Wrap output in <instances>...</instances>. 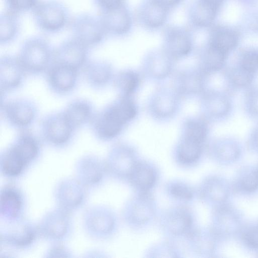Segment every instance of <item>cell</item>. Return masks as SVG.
Segmentation results:
<instances>
[{
    "mask_svg": "<svg viewBox=\"0 0 258 258\" xmlns=\"http://www.w3.org/2000/svg\"><path fill=\"white\" fill-rule=\"evenodd\" d=\"M41 153L39 139L29 132H22L1 152V169L9 177L19 178L38 161Z\"/></svg>",
    "mask_w": 258,
    "mask_h": 258,
    "instance_id": "1",
    "label": "cell"
},
{
    "mask_svg": "<svg viewBox=\"0 0 258 258\" xmlns=\"http://www.w3.org/2000/svg\"><path fill=\"white\" fill-rule=\"evenodd\" d=\"M54 50L44 37L33 36L24 41L17 57L26 73L36 75L47 70Z\"/></svg>",
    "mask_w": 258,
    "mask_h": 258,
    "instance_id": "2",
    "label": "cell"
},
{
    "mask_svg": "<svg viewBox=\"0 0 258 258\" xmlns=\"http://www.w3.org/2000/svg\"><path fill=\"white\" fill-rule=\"evenodd\" d=\"M40 237L37 223L25 218L14 222L2 223L0 241L1 246L5 248L27 250L32 247Z\"/></svg>",
    "mask_w": 258,
    "mask_h": 258,
    "instance_id": "3",
    "label": "cell"
},
{
    "mask_svg": "<svg viewBox=\"0 0 258 258\" xmlns=\"http://www.w3.org/2000/svg\"><path fill=\"white\" fill-rule=\"evenodd\" d=\"M37 226L40 237L51 243L67 241L75 227L72 213L57 207L46 212Z\"/></svg>",
    "mask_w": 258,
    "mask_h": 258,
    "instance_id": "4",
    "label": "cell"
},
{
    "mask_svg": "<svg viewBox=\"0 0 258 258\" xmlns=\"http://www.w3.org/2000/svg\"><path fill=\"white\" fill-rule=\"evenodd\" d=\"M32 13L37 27L46 33L59 32L71 21L68 7L58 0L41 1Z\"/></svg>",
    "mask_w": 258,
    "mask_h": 258,
    "instance_id": "5",
    "label": "cell"
},
{
    "mask_svg": "<svg viewBox=\"0 0 258 258\" xmlns=\"http://www.w3.org/2000/svg\"><path fill=\"white\" fill-rule=\"evenodd\" d=\"M89 191L75 176L62 178L56 183L53 191L56 207L73 214L86 205Z\"/></svg>",
    "mask_w": 258,
    "mask_h": 258,
    "instance_id": "6",
    "label": "cell"
},
{
    "mask_svg": "<svg viewBox=\"0 0 258 258\" xmlns=\"http://www.w3.org/2000/svg\"><path fill=\"white\" fill-rule=\"evenodd\" d=\"M85 233L94 240H101L111 234L115 225L113 213L100 205L89 206L84 211L82 218Z\"/></svg>",
    "mask_w": 258,
    "mask_h": 258,
    "instance_id": "7",
    "label": "cell"
},
{
    "mask_svg": "<svg viewBox=\"0 0 258 258\" xmlns=\"http://www.w3.org/2000/svg\"><path fill=\"white\" fill-rule=\"evenodd\" d=\"M40 130L45 143L53 148H62L70 143L76 129L62 111L46 115L41 121Z\"/></svg>",
    "mask_w": 258,
    "mask_h": 258,
    "instance_id": "8",
    "label": "cell"
},
{
    "mask_svg": "<svg viewBox=\"0 0 258 258\" xmlns=\"http://www.w3.org/2000/svg\"><path fill=\"white\" fill-rule=\"evenodd\" d=\"M70 26L73 37L89 48L100 44L108 36L100 16L90 13L78 14Z\"/></svg>",
    "mask_w": 258,
    "mask_h": 258,
    "instance_id": "9",
    "label": "cell"
},
{
    "mask_svg": "<svg viewBox=\"0 0 258 258\" xmlns=\"http://www.w3.org/2000/svg\"><path fill=\"white\" fill-rule=\"evenodd\" d=\"M164 51L174 58L189 54L194 45V31L187 25L168 24L162 30Z\"/></svg>",
    "mask_w": 258,
    "mask_h": 258,
    "instance_id": "10",
    "label": "cell"
},
{
    "mask_svg": "<svg viewBox=\"0 0 258 258\" xmlns=\"http://www.w3.org/2000/svg\"><path fill=\"white\" fill-rule=\"evenodd\" d=\"M134 12L136 23L152 33L162 30L168 25L172 12L155 0H142Z\"/></svg>",
    "mask_w": 258,
    "mask_h": 258,
    "instance_id": "11",
    "label": "cell"
},
{
    "mask_svg": "<svg viewBox=\"0 0 258 258\" xmlns=\"http://www.w3.org/2000/svg\"><path fill=\"white\" fill-rule=\"evenodd\" d=\"M27 206L24 191L13 183L5 184L0 191L1 223L14 222L25 218Z\"/></svg>",
    "mask_w": 258,
    "mask_h": 258,
    "instance_id": "12",
    "label": "cell"
},
{
    "mask_svg": "<svg viewBox=\"0 0 258 258\" xmlns=\"http://www.w3.org/2000/svg\"><path fill=\"white\" fill-rule=\"evenodd\" d=\"M107 172L105 161L94 154L81 156L74 166L75 177L89 190L99 187Z\"/></svg>",
    "mask_w": 258,
    "mask_h": 258,
    "instance_id": "13",
    "label": "cell"
},
{
    "mask_svg": "<svg viewBox=\"0 0 258 258\" xmlns=\"http://www.w3.org/2000/svg\"><path fill=\"white\" fill-rule=\"evenodd\" d=\"M108 35L123 37L131 34L136 23L134 12L127 4L101 12L99 15Z\"/></svg>",
    "mask_w": 258,
    "mask_h": 258,
    "instance_id": "14",
    "label": "cell"
},
{
    "mask_svg": "<svg viewBox=\"0 0 258 258\" xmlns=\"http://www.w3.org/2000/svg\"><path fill=\"white\" fill-rule=\"evenodd\" d=\"M79 70L64 63L52 61L46 70L49 89L58 95L72 91L78 82Z\"/></svg>",
    "mask_w": 258,
    "mask_h": 258,
    "instance_id": "15",
    "label": "cell"
},
{
    "mask_svg": "<svg viewBox=\"0 0 258 258\" xmlns=\"http://www.w3.org/2000/svg\"><path fill=\"white\" fill-rule=\"evenodd\" d=\"M1 110L6 121L13 127L19 129L29 126L37 114V108L34 103L24 98L5 102Z\"/></svg>",
    "mask_w": 258,
    "mask_h": 258,
    "instance_id": "16",
    "label": "cell"
},
{
    "mask_svg": "<svg viewBox=\"0 0 258 258\" xmlns=\"http://www.w3.org/2000/svg\"><path fill=\"white\" fill-rule=\"evenodd\" d=\"M90 123L94 135L100 140H106L116 137L126 122L114 104L94 113Z\"/></svg>",
    "mask_w": 258,
    "mask_h": 258,
    "instance_id": "17",
    "label": "cell"
},
{
    "mask_svg": "<svg viewBox=\"0 0 258 258\" xmlns=\"http://www.w3.org/2000/svg\"><path fill=\"white\" fill-rule=\"evenodd\" d=\"M204 99L205 110L212 119L225 121L232 116L235 109L233 94L224 88L210 90Z\"/></svg>",
    "mask_w": 258,
    "mask_h": 258,
    "instance_id": "18",
    "label": "cell"
},
{
    "mask_svg": "<svg viewBox=\"0 0 258 258\" xmlns=\"http://www.w3.org/2000/svg\"><path fill=\"white\" fill-rule=\"evenodd\" d=\"M88 49L72 37L64 40L54 50L52 61L69 64L80 70L87 62Z\"/></svg>",
    "mask_w": 258,
    "mask_h": 258,
    "instance_id": "19",
    "label": "cell"
},
{
    "mask_svg": "<svg viewBox=\"0 0 258 258\" xmlns=\"http://www.w3.org/2000/svg\"><path fill=\"white\" fill-rule=\"evenodd\" d=\"M25 72L17 56L4 55L1 58L0 85L2 93L19 87L24 79Z\"/></svg>",
    "mask_w": 258,
    "mask_h": 258,
    "instance_id": "20",
    "label": "cell"
},
{
    "mask_svg": "<svg viewBox=\"0 0 258 258\" xmlns=\"http://www.w3.org/2000/svg\"><path fill=\"white\" fill-rule=\"evenodd\" d=\"M239 43V36L235 30L216 26L210 29L207 44L229 57Z\"/></svg>",
    "mask_w": 258,
    "mask_h": 258,
    "instance_id": "21",
    "label": "cell"
},
{
    "mask_svg": "<svg viewBox=\"0 0 258 258\" xmlns=\"http://www.w3.org/2000/svg\"><path fill=\"white\" fill-rule=\"evenodd\" d=\"M222 73L224 88L233 95L244 92L254 85L257 79L243 71L234 62L228 64Z\"/></svg>",
    "mask_w": 258,
    "mask_h": 258,
    "instance_id": "22",
    "label": "cell"
},
{
    "mask_svg": "<svg viewBox=\"0 0 258 258\" xmlns=\"http://www.w3.org/2000/svg\"><path fill=\"white\" fill-rule=\"evenodd\" d=\"M63 111L75 129L90 122L94 114L91 103L84 99L72 101Z\"/></svg>",
    "mask_w": 258,
    "mask_h": 258,
    "instance_id": "23",
    "label": "cell"
},
{
    "mask_svg": "<svg viewBox=\"0 0 258 258\" xmlns=\"http://www.w3.org/2000/svg\"><path fill=\"white\" fill-rule=\"evenodd\" d=\"M19 15L7 10L0 15V44L6 45L15 41L21 30Z\"/></svg>",
    "mask_w": 258,
    "mask_h": 258,
    "instance_id": "24",
    "label": "cell"
},
{
    "mask_svg": "<svg viewBox=\"0 0 258 258\" xmlns=\"http://www.w3.org/2000/svg\"><path fill=\"white\" fill-rule=\"evenodd\" d=\"M127 176L136 187L144 191L150 189L156 180L155 173L153 169L142 162H135Z\"/></svg>",
    "mask_w": 258,
    "mask_h": 258,
    "instance_id": "25",
    "label": "cell"
},
{
    "mask_svg": "<svg viewBox=\"0 0 258 258\" xmlns=\"http://www.w3.org/2000/svg\"><path fill=\"white\" fill-rule=\"evenodd\" d=\"M228 58L206 44L201 55L203 71L207 74L222 73L228 64Z\"/></svg>",
    "mask_w": 258,
    "mask_h": 258,
    "instance_id": "26",
    "label": "cell"
},
{
    "mask_svg": "<svg viewBox=\"0 0 258 258\" xmlns=\"http://www.w3.org/2000/svg\"><path fill=\"white\" fill-rule=\"evenodd\" d=\"M84 67L85 78L93 88L101 87L109 79L110 69L104 62L97 60L87 62Z\"/></svg>",
    "mask_w": 258,
    "mask_h": 258,
    "instance_id": "27",
    "label": "cell"
},
{
    "mask_svg": "<svg viewBox=\"0 0 258 258\" xmlns=\"http://www.w3.org/2000/svg\"><path fill=\"white\" fill-rule=\"evenodd\" d=\"M233 62L244 72L257 78L258 48L250 47L241 50Z\"/></svg>",
    "mask_w": 258,
    "mask_h": 258,
    "instance_id": "28",
    "label": "cell"
},
{
    "mask_svg": "<svg viewBox=\"0 0 258 258\" xmlns=\"http://www.w3.org/2000/svg\"><path fill=\"white\" fill-rule=\"evenodd\" d=\"M191 224V216L184 209H175L167 215L166 220L167 228L174 234L179 235L184 233L188 230Z\"/></svg>",
    "mask_w": 258,
    "mask_h": 258,
    "instance_id": "29",
    "label": "cell"
},
{
    "mask_svg": "<svg viewBox=\"0 0 258 258\" xmlns=\"http://www.w3.org/2000/svg\"><path fill=\"white\" fill-rule=\"evenodd\" d=\"M239 141L234 137L224 136L218 139L214 144L216 153L223 158H235L241 152Z\"/></svg>",
    "mask_w": 258,
    "mask_h": 258,
    "instance_id": "30",
    "label": "cell"
},
{
    "mask_svg": "<svg viewBox=\"0 0 258 258\" xmlns=\"http://www.w3.org/2000/svg\"><path fill=\"white\" fill-rule=\"evenodd\" d=\"M202 146L203 144L184 138L178 148L179 160L184 164L196 162L201 156Z\"/></svg>",
    "mask_w": 258,
    "mask_h": 258,
    "instance_id": "31",
    "label": "cell"
},
{
    "mask_svg": "<svg viewBox=\"0 0 258 258\" xmlns=\"http://www.w3.org/2000/svg\"><path fill=\"white\" fill-rule=\"evenodd\" d=\"M242 99V109L249 119L258 122V85L245 91Z\"/></svg>",
    "mask_w": 258,
    "mask_h": 258,
    "instance_id": "32",
    "label": "cell"
},
{
    "mask_svg": "<svg viewBox=\"0 0 258 258\" xmlns=\"http://www.w3.org/2000/svg\"><path fill=\"white\" fill-rule=\"evenodd\" d=\"M152 211L149 198L145 196L141 197L132 208V220L137 223H144L150 218Z\"/></svg>",
    "mask_w": 258,
    "mask_h": 258,
    "instance_id": "33",
    "label": "cell"
},
{
    "mask_svg": "<svg viewBox=\"0 0 258 258\" xmlns=\"http://www.w3.org/2000/svg\"><path fill=\"white\" fill-rule=\"evenodd\" d=\"M208 132V125L205 121H191L187 123L185 127L184 138L203 144Z\"/></svg>",
    "mask_w": 258,
    "mask_h": 258,
    "instance_id": "34",
    "label": "cell"
},
{
    "mask_svg": "<svg viewBox=\"0 0 258 258\" xmlns=\"http://www.w3.org/2000/svg\"><path fill=\"white\" fill-rule=\"evenodd\" d=\"M224 0H191L192 7L199 12L206 16L216 18Z\"/></svg>",
    "mask_w": 258,
    "mask_h": 258,
    "instance_id": "35",
    "label": "cell"
},
{
    "mask_svg": "<svg viewBox=\"0 0 258 258\" xmlns=\"http://www.w3.org/2000/svg\"><path fill=\"white\" fill-rule=\"evenodd\" d=\"M41 0H4L7 10L20 15L33 12Z\"/></svg>",
    "mask_w": 258,
    "mask_h": 258,
    "instance_id": "36",
    "label": "cell"
},
{
    "mask_svg": "<svg viewBox=\"0 0 258 258\" xmlns=\"http://www.w3.org/2000/svg\"><path fill=\"white\" fill-rule=\"evenodd\" d=\"M45 257H73V251L66 246L64 243H52L46 250Z\"/></svg>",
    "mask_w": 258,
    "mask_h": 258,
    "instance_id": "37",
    "label": "cell"
},
{
    "mask_svg": "<svg viewBox=\"0 0 258 258\" xmlns=\"http://www.w3.org/2000/svg\"><path fill=\"white\" fill-rule=\"evenodd\" d=\"M138 83V78L133 73H126L120 78V84L124 91L129 94L136 88Z\"/></svg>",
    "mask_w": 258,
    "mask_h": 258,
    "instance_id": "38",
    "label": "cell"
},
{
    "mask_svg": "<svg viewBox=\"0 0 258 258\" xmlns=\"http://www.w3.org/2000/svg\"><path fill=\"white\" fill-rule=\"evenodd\" d=\"M171 193L175 197L182 200H188L192 198L193 192L191 189L186 185L182 183H175L171 187Z\"/></svg>",
    "mask_w": 258,
    "mask_h": 258,
    "instance_id": "39",
    "label": "cell"
},
{
    "mask_svg": "<svg viewBox=\"0 0 258 258\" xmlns=\"http://www.w3.org/2000/svg\"><path fill=\"white\" fill-rule=\"evenodd\" d=\"M94 4L100 13L109 11L126 3V0H93Z\"/></svg>",
    "mask_w": 258,
    "mask_h": 258,
    "instance_id": "40",
    "label": "cell"
},
{
    "mask_svg": "<svg viewBox=\"0 0 258 258\" xmlns=\"http://www.w3.org/2000/svg\"><path fill=\"white\" fill-rule=\"evenodd\" d=\"M241 185L244 190L248 191H253L258 188V169L244 177Z\"/></svg>",
    "mask_w": 258,
    "mask_h": 258,
    "instance_id": "41",
    "label": "cell"
},
{
    "mask_svg": "<svg viewBox=\"0 0 258 258\" xmlns=\"http://www.w3.org/2000/svg\"><path fill=\"white\" fill-rule=\"evenodd\" d=\"M244 238L249 245L258 248V225L248 230L244 234Z\"/></svg>",
    "mask_w": 258,
    "mask_h": 258,
    "instance_id": "42",
    "label": "cell"
},
{
    "mask_svg": "<svg viewBox=\"0 0 258 258\" xmlns=\"http://www.w3.org/2000/svg\"><path fill=\"white\" fill-rule=\"evenodd\" d=\"M248 143L252 149L258 152V122L249 132Z\"/></svg>",
    "mask_w": 258,
    "mask_h": 258,
    "instance_id": "43",
    "label": "cell"
},
{
    "mask_svg": "<svg viewBox=\"0 0 258 258\" xmlns=\"http://www.w3.org/2000/svg\"><path fill=\"white\" fill-rule=\"evenodd\" d=\"M171 12L180 7L185 0H155Z\"/></svg>",
    "mask_w": 258,
    "mask_h": 258,
    "instance_id": "44",
    "label": "cell"
}]
</instances>
